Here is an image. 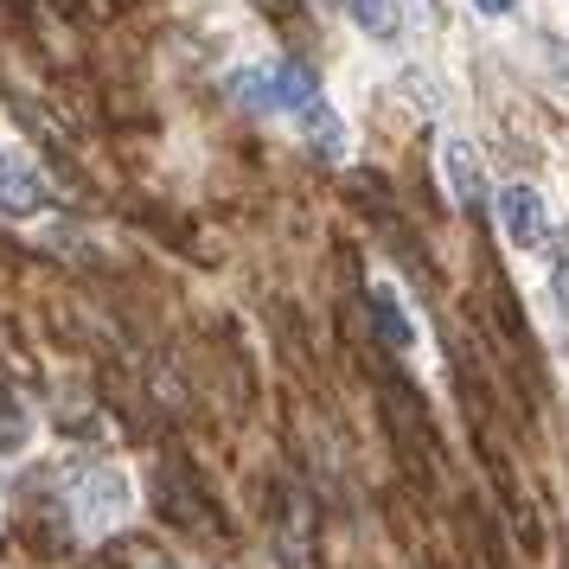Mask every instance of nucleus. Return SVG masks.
<instances>
[{
    "label": "nucleus",
    "mask_w": 569,
    "mask_h": 569,
    "mask_svg": "<svg viewBox=\"0 0 569 569\" xmlns=\"http://www.w3.org/2000/svg\"><path fill=\"white\" fill-rule=\"evenodd\" d=\"M371 320H378L385 346H397V352L416 346V327H410V313H403V301H397V288H371Z\"/></svg>",
    "instance_id": "nucleus-6"
},
{
    "label": "nucleus",
    "mask_w": 569,
    "mask_h": 569,
    "mask_svg": "<svg viewBox=\"0 0 569 569\" xmlns=\"http://www.w3.org/2000/svg\"><path fill=\"white\" fill-rule=\"evenodd\" d=\"M499 224H506V237H512L518 250H543L550 243V211H543V192L538 186H499Z\"/></svg>",
    "instance_id": "nucleus-4"
},
{
    "label": "nucleus",
    "mask_w": 569,
    "mask_h": 569,
    "mask_svg": "<svg viewBox=\"0 0 569 569\" xmlns=\"http://www.w3.org/2000/svg\"><path fill=\"white\" fill-rule=\"evenodd\" d=\"M276 109L295 116V129L308 134L327 160H346V122L333 116V103H327V90L313 83V71H301V64H276Z\"/></svg>",
    "instance_id": "nucleus-1"
},
{
    "label": "nucleus",
    "mask_w": 569,
    "mask_h": 569,
    "mask_svg": "<svg viewBox=\"0 0 569 569\" xmlns=\"http://www.w3.org/2000/svg\"><path fill=\"white\" fill-rule=\"evenodd\" d=\"M441 173L455 186V206L461 211H480L487 206V180H480V154L467 141H441Z\"/></svg>",
    "instance_id": "nucleus-5"
},
{
    "label": "nucleus",
    "mask_w": 569,
    "mask_h": 569,
    "mask_svg": "<svg viewBox=\"0 0 569 569\" xmlns=\"http://www.w3.org/2000/svg\"><path fill=\"white\" fill-rule=\"evenodd\" d=\"M52 206H58L52 180H46L27 154L0 148V218H46Z\"/></svg>",
    "instance_id": "nucleus-3"
},
{
    "label": "nucleus",
    "mask_w": 569,
    "mask_h": 569,
    "mask_svg": "<svg viewBox=\"0 0 569 569\" xmlns=\"http://www.w3.org/2000/svg\"><path fill=\"white\" fill-rule=\"evenodd\" d=\"M64 506H71L83 538H103V531H116V525L129 518V480H122L116 467H103V461L78 467L71 487H64Z\"/></svg>",
    "instance_id": "nucleus-2"
},
{
    "label": "nucleus",
    "mask_w": 569,
    "mask_h": 569,
    "mask_svg": "<svg viewBox=\"0 0 569 569\" xmlns=\"http://www.w3.org/2000/svg\"><path fill=\"white\" fill-rule=\"evenodd\" d=\"M231 97H243L250 109H276V64L269 71H231Z\"/></svg>",
    "instance_id": "nucleus-7"
},
{
    "label": "nucleus",
    "mask_w": 569,
    "mask_h": 569,
    "mask_svg": "<svg viewBox=\"0 0 569 569\" xmlns=\"http://www.w3.org/2000/svg\"><path fill=\"white\" fill-rule=\"evenodd\" d=\"M473 7H480V13H512L518 0H473Z\"/></svg>",
    "instance_id": "nucleus-9"
},
{
    "label": "nucleus",
    "mask_w": 569,
    "mask_h": 569,
    "mask_svg": "<svg viewBox=\"0 0 569 569\" xmlns=\"http://www.w3.org/2000/svg\"><path fill=\"white\" fill-rule=\"evenodd\" d=\"M346 13H352V20L371 32V39H390V32H397V13H390V0H346Z\"/></svg>",
    "instance_id": "nucleus-8"
}]
</instances>
